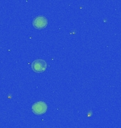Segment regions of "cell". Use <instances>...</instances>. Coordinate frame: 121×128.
I'll list each match as a JSON object with an SVG mask.
<instances>
[{"mask_svg":"<svg viewBox=\"0 0 121 128\" xmlns=\"http://www.w3.org/2000/svg\"><path fill=\"white\" fill-rule=\"evenodd\" d=\"M31 67L35 72H43L47 68V64L44 60L38 59L32 63Z\"/></svg>","mask_w":121,"mask_h":128,"instance_id":"7a4b0ae2","label":"cell"},{"mask_svg":"<svg viewBox=\"0 0 121 128\" xmlns=\"http://www.w3.org/2000/svg\"><path fill=\"white\" fill-rule=\"evenodd\" d=\"M33 25L38 29H42L48 25V20L45 16H37L34 18L33 22Z\"/></svg>","mask_w":121,"mask_h":128,"instance_id":"3957f363","label":"cell"},{"mask_svg":"<svg viewBox=\"0 0 121 128\" xmlns=\"http://www.w3.org/2000/svg\"><path fill=\"white\" fill-rule=\"evenodd\" d=\"M48 110V107L46 103L43 101H39L34 103L32 106L33 112L36 114H43Z\"/></svg>","mask_w":121,"mask_h":128,"instance_id":"6da1fadb","label":"cell"}]
</instances>
